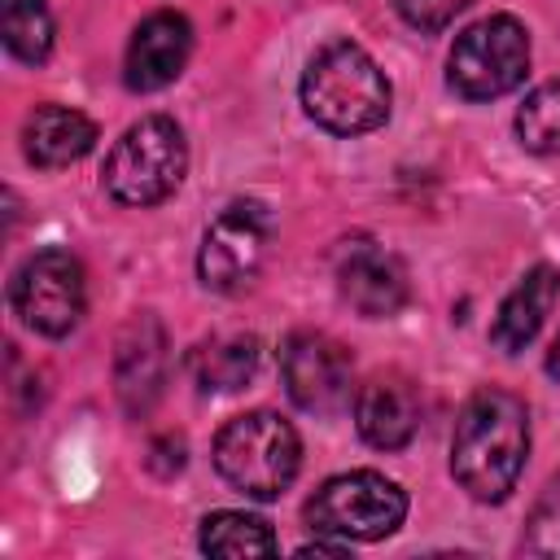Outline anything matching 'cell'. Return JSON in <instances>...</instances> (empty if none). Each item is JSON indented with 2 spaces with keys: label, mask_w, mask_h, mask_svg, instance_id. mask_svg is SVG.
<instances>
[{
  "label": "cell",
  "mask_w": 560,
  "mask_h": 560,
  "mask_svg": "<svg viewBox=\"0 0 560 560\" xmlns=\"http://www.w3.org/2000/svg\"><path fill=\"white\" fill-rule=\"evenodd\" d=\"M529 455V411L508 389H477L451 438V472L477 503H503Z\"/></svg>",
  "instance_id": "6da1fadb"
},
{
  "label": "cell",
  "mask_w": 560,
  "mask_h": 560,
  "mask_svg": "<svg viewBox=\"0 0 560 560\" xmlns=\"http://www.w3.org/2000/svg\"><path fill=\"white\" fill-rule=\"evenodd\" d=\"M306 114L332 136H363L389 118V79L385 70L350 39L319 48L302 74Z\"/></svg>",
  "instance_id": "7a4b0ae2"
},
{
  "label": "cell",
  "mask_w": 560,
  "mask_h": 560,
  "mask_svg": "<svg viewBox=\"0 0 560 560\" xmlns=\"http://www.w3.org/2000/svg\"><path fill=\"white\" fill-rule=\"evenodd\" d=\"M214 468L232 490L249 499H276L302 468L298 429L276 411H245L219 429Z\"/></svg>",
  "instance_id": "3957f363"
},
{
  "label": "cell",
  "mask_w": 560,
  "mask_h": 560,
  "mask_svg": "<svg viewBox=\"0 0 560 560\" xmlns=\"http://www.w3.org/2000/svg\"><path fill=\"white\" fill-rule=\"evenodd\" d=\"M188 171V140L175 118L149 114L131 122L105 158V188L122 206H158L166 201Z\"/></svg>",
  "instance_id": "277c9868"
},
{
  "label": "cell",
  "mask_w": 560,
  "mask_h": 560,
  "mask_svg": "<svg viewBox=\"0 0 560 560\" xmlns=\"http://www.w3.org/2000/svg\"><path fill=\"white\" fill-rule=\"evenodd\" d=\"M402 516H407L402 486L372 468L328 477L306 503V525L315 534H328L341 542H376V538L394 534L402 525Z\"/></svg>",
  "instance_id": "5b68a950"
},
{
  "label": "cell",
  "mask_w": 560,
  "mask_h": 560,
  "mask_svg": "<svg viewBox=\"0 0 560 560\" xmlns=\"http://www.w3.org/2000/svg\"><path fill=\"white\" fill-rule=\"evenodd\" d=\"M529 70V31L512 13H490L455 35L446 79L464 101H494Z\"/></svg>",
  "instance_id": "8992f818"
},
{
  "label": "cell",
  "mask_w": 560,
  "mask_h": 560,
  "mask_svg": "<svg viewBox=\"0 0 560 560\" xmlns=\"http://www.w3.org/2000/svg\"><path fill=\"white\" fill-rule=\"evenodd\" d=\"M9 298L26 328L44 337H66L79 328L83 306H88L83 262L70 249H39L18 267Z\"/></svg>",
  "instance_id": "52a82bcc"
},
{
  "label": "cell",
  "mask_w": 560,
  "mask_h": 560,
  "mask_svg": "<svg viewBox=\"0 0 560 560\" xmlns=\"http://www.w3.org/2000/svg\"><path fill=\"white\" fill-rule=\"evenodd\" d=\"M267 241H271V214L258 201H232L214 214V223L201 236L197 249V276L206 289L214 293H236L245 289L262 258H267Z\"/></svg>",
  "instance_id": "ba28073f"
},
{
  "label": "cell",
  "mask_w": 560,
  "mask_h": 560,
  "mask_svg": "<svg viewBox=\"0 0 560 560\" xmlns=\"http://www.w3.org/2000/svg\"><path fill=\"white\" fill-rule=\"evenodd\" d=\"M280 372H284L289 398L311 416H328V411L350 402L354 363H350V350L328 332H293V337H284Z\"/></svg>",
  "instance_id": "9c48e42d"
},
{
  "label": "cell",
  "mask_w": 560,
  "mask_h": 560,
  "mask_svg": "<svg viewBox=\"0 0 560 560\" xmlns=\"http://www.w3.org/2000/svg\"><path fill=\"white\" fill-rule=\"evenodd\" d=\"M337 289L363 319H389L407 306V267L376 241H350L337 254Z\"/></svg>",
  "instance_id": "30bf717a"
},
{
  "label": "cell",
  "mask_w": 560,
  "mask_h": 560,
  "mask_svg": "<svg viewBox=\"0 0 560 560\" xmlns=\"http://www.w3.org/2000/svg\"><path fill=\"white\" fill-rule=\"evenodd\" d=\"M188 52H192L188 18L175 9H158L136 26V35L127 44L122 79L131 92H158L179 79V70L188 66Z\"/></svg>",
  "instance_id": "8fae6325"
},
{
  "label": "cell",
  "mask_w": 560,
  "mask_h": 560,
  "mask_svg": "<svg viewBox=\"0 0 560 560\" xmlns=\"http://www.w3.org/2000/svg\"><path fill=\"white\" fill-rule=\"evenodd\" d=\"M114 385L131 416H144L166 385V332L153 315H136L118 337Z\"/></svg>",
  "instance_id": "7c38bea8"
},
{
  "label": "cell",
  "mask_w": 560,
  "mask_h": 560,
  "mask_svg": "<svg viewBox=\"0 0 560 560\" xmlns=\"http://www.w3.org/2000/svg\"><path fill=\"white\" fill-rule=\"evenodd\" d=\"M354 424L368 446L376 451H402L420 429V394L407 376L385 372L372 376L354 398Z\"/></svg>",
  "instance_id": "4fadbf2b"
},
{
  "label": "cell",
  "mask_w": 560,
  "mask_h": 560,
  "mask_svg": "<svg viewBox=\"0 0 560 560\" xmlns=\"http://www.w3.org/2000/svg\"><path fill=\"white\" fill-rule=\"evenodd\" d=\"M96 144V122L70 105H35L22 122V153L31 166L57 171L88 158Z\"/></svg>",
  "instance_id": "5bb4252c"
},
{
  "label": "cell",
  "mask_w": 560,
  "mask_h": 560,
  "mask_svg": "<svg viewBox=\"0 0 560 560\" xmlns=\"http://www.w3.org/2000/svg\"><path fill=\"white\" fill-rule=\"evenodd\" d=\"M556 298H560V271L547 267V262L529 267V271L516 280V289L499 302V315H494V324H490V341H494L503 354H521V350L538 337V328L547 324Z\"/></svg>",
  "instance_id": "9a60e30c"
},
{
  "label": "cell",
  "mask_w": 560,
  "mask_h": 560,
  "mask_svg": "<svg viewBox=\"0 0 560 560\" xmlns=\"http://www.w3.org/2000/svg\"><path fill=\"white\" fill-rule=\"evenodd\" d=\"M188 368H192L197 389H206V394H232V389H241V385L254 376V368H258V337H249V332L210 337V341H201V346L192 350Z\"/></svg>",
  "instance_id": "2e32d148"
},
{
  "label": "cell",
  "mask_w": 560,
  "mask_h": 560,
  "mask_svg": "<svg viewBox=\"0 0 560 560\" xmlns=\"http://www.w3.org/2000/svg\"><path fill=\"white\" fill-rule=\"evenodd\" d=\"M201 551L219 560H249V556H271L276 534L262 516L249 512H210L201 521Z\"/></svg>",
  "instance_id": "e0dca14e"
},
{
  "label": "cell",
  "mask_w": 560,
  "mask_h": 560,
  "mask_svg": "<svg viewBox=\"0 0 560 560\" xmlns=\"http://www.w3.org/2000/svg\"><path fill=\"white\" fill-rule=\"evenodd\" d=\"M0 35H4V48L18 61L39 66L52 52V13H48V0H0Z\"/></svg>",
  "instance_id": "ac0fdd59"
},
{
  "label": "cell",
  "mask_w": 560,
  "mask_h": 560,
  "mask_svg": "<svg viewBox=\"0 0 560 560\" xmlns=\"http://www.w3.org/2000/svg\"><path fill=\"white\" fill-rule=\"evenodd\" d=\"M516 136L529 153H560V79L538 83L516 109Z\"/></svg>",
  "instance_id": "d6986e66"
},
{
  "label": "cell",
  "mask_w": 560,
  "mask_h": 560,
  "mask_svg": "<svg viewBox=\"0 0 560 560\" xmlns=\"http://www.w3.org/2000/svg\"><path fill=\"white\" fill-rule=\"evenodd\" d=\"M521 551H529V556H560V472L538 494V503H534V512L525 521Z\"/></svg>",
  "instance_id": "ffe728a7"
},
{
  "label": "cell",
  "mask_w": 560,
  "mask_h": 560,
  "mask_svg": "<svg viewBox=\"0 0 560 560\" xmlns=\"http://www.w3.org/2000/svg\"><path fill=\"white\" fill-rule=\"evenodd\" d=\"M472 0H394L398 18L416 31H442L455 22V13H464Z\"/></svg>",
  "instance_id": "44dd1931"
},
{
  "label": "cell",
  "mask_w": 560,
  "mask_h": 560,
  "mask_svg": "<svg viewBox=\"0 0 560 560\" xmlns=\"http://www.w3.org/2000/svg\"><path fill=\"white\" fill-rule=\"evenodd\" d=\"M547 372L560 381V337H556V341H551V350H547Z\"/></svg>",
  "instance_id": "7402d4cb"
}]
</instances>
